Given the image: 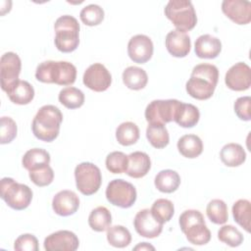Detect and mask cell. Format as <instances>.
Instances as JSON below:
<instances>
[{
    "label": "cell",
    "instance_id": "obj_10",
    "mask_svg": "<svg viewBox=\"0 0 251 251\" xmlns=\"http://www.w3.org/2000/svg\"><path fill=\"white\" fill-rule=\"evenodd\" d=\"M181 101L176 99L153 100L145 109V119L148 124L166 125L175 120L176 110Z\"/></svg>",
    "mask_w": 251,
    "mask_h": 251
},
{
    "label": "cell",
    "instance_id": "obj_21",
    "mask_svg": "<svg viewBox=\"0 0 251 251\" xmlns=\"http://www.w3.org/2000/svg\"><path fill=\"white\" fill-rule=\"evenodd\" d=\"M128 165L126 175L133 178H140L145 176L151 169L150 157L141 151H135L128 156Z\"/></svg>",
    "mask_w": 251,
    "mask_h": 251
},
{
    "label": "cell",
    "instance_id": "obj_27",
    "mask_svg": "<svg viewBox=\"0 0 251 251\" xmlns=\"http://www.w3.org/2000/svg\"><path fill=\"white\" fill-rule=\"evenodd\" d=\"M22 164L28 172L48 166L50 164V154L41 148L29 149L25 153Z\"/></svg>",
    "mask_w": 251,
    "mask_h": 251
},
{
    "label": "cell",
    "instance_id": "obj_18",
    "mask_svg": "<svg viewBox=\"0 0 251 251\" xmlns=\"http://www.w3.org/2000/svg\"><path fill=\"white\" fill-rule=\"evenodd\" d=\"M54 212L62 217H68L75 214L79 208V198L72 190H61L52 200Z\"/></svg>",
    "mask_w": 251,
    "mask_h": 251
},
{
    "label": "cell",
    "instance_id": "obj_14",
    "mask_svg": "<svg viewBox=\"0 0 251 251\" xmlns=\"http://www.w3.org/2000/svg\"><path fill=\"white\" fill-rule=\"evenodd\" d=\"M79 240L71 230H58L49 234L44 239V249L47 251H75Z\"/></svg>",
    "mask_w": 251,
    "mask_h": 251
},
{
    "label": "cell",
    "instance_id": "obj_4",
    "mask_svg": "<svg viewBox=\"0 0 251 251\" xmlns=\"http://www.w3.org/2000/svg\"><path fill=\"white\" fill-rule=\"evenodd\" d=\"M178 224L186 239L194 245L207 244L211 239V231L206 226L202 213L198 210H186L179 216Z\"/></svg>",
    "mask_w": 251,
    "mask_h": 251
},
{
    "label": "cell",
    "instance_id": "obj_20",
    "mask_svg": "<svg viewBox=\"0 0 251 251\" xmlns=\"http://www.w3.org/2000/svg\"><path fill=\"white\" fill-rule=\"evenodd\" d=\"M194 51L199 58L214 59L222 51V42L211 34H203L196 39Z\"/></svg>",
    "mask_w": 251,
    "mask_h": 251
},
{
    "label": "cell",
    "instance_id": "obj_2",
    "mask_svg": "<svg viewBox=\"0 0 251 251\" xmlns=\"http://www.w3.org/2000/svg\"><path fill=\"white\" fill-rule=\"evenodd\" d=\"M62 122L63 115L58 107L44 105L37 111L32 120V133L41 141L51 142L57 138Z\"/></svg>",
    "mask_w": 251,
    "mask_h": 251
},
{
    "label": "cell",
    "instance_id": "obj_42",
    "mask_svg": "<svg viewBox=\"0 0 251 251\" xmlns=\"http://www.w3.org/2000/svg\"><path fill=\"white\" fill-rule=\"evenodd\" d=\"M14 248L17 251H38V240L30 233L21 234L15 240Z\"/></svg>",
    "mask_w": 251,
    "mask_h": 251
},
{
    "label": "cell",
    "instance_id": "obj_37",
    "mask_svg": "<svg viewBox=\"0 0 251 251\" xmlns=\"http://www.w3.org/2000/svg\"><path fill=\"white\" fill-rule=\"evenodd\" d=\"M106 168L110 173L123 174L126 172L128 165V157L121 151H114L106 157Z\"/></svg>",
    "mask_w": 251,
    "mask_h": 251
},
{
    "label": "cell",
    "instance_id": "obj_1",
    "mask_svg": "<svg viewBox=\"0 0 251 251\" xmlns=\"http://www.w3.org/2000/svg\"><path fill=\"white\" fill-rule=\"evenodd\" d=\"M219 79V70L212 64L196 65L186 81L187 93L198 100H207L214 94Z\"/></svg>",
    "mask_w": 251,
    "mask_h": 251
},
{
    "label": "cell",
    "instance_id": "obj_5",
    "mask_svg": "<svg viewBox=\"0 0 251 251\" xmlns=\"http://www.w3.org/2000/svg\"><path fill=\"white\" fill-rule=\"evenodd\" d=\"M79 24L77 20L70 15L59 17L55 24V46L64 53L75 51L79 44Z\"/></svg>",
    "mask_w": 251,
    "mask_h": 251
},
{
    "label": "cell",
    "instance_id": "obj_29",
    "mask_svg": "<svg viewBox=\"0 0 251 251\" xmlns=\"http://www.w3.org/2000/svg\"><path fill=\"white\" fill-rule=\"evenodd\" d=\"M112 224V216L110 211L104 206H98L93 209L88 217L89 226L98 232L107 230Z\"/></svg>",
    "mask_w": 251,
    "mask_h": 251
},
{
    "label": "cell",
    "instance_id": "obj_44",
    "mask_svg": "<svg viewBox=\"0 0 251 251\" xmlns=\"http://www.w3.org/2000/svg\"><path fill=\"white\" fill-rule=\"evenodd\" d=\"M134 250H155V247L152 246L151 244L147 243V242H141L138 245H136L134 248Z\"/></svg>",
    "mask_w": 251,
    "mask_h": 251
},
{
    "label": "cell",
    "instance_id": "obj_36",
    "mask_svg": "<svg viewBox=\"0 0 251 251\" xmlns=\"http://www.w3.org/2000/svg\"><path fill=\"white\" fill-rule=\"evenodd\" d=\"M153 217L160 222L161 224H165L169 222L174 214H175V207L174 204L171 200L165 199V198H160L154 201L152 204V207L150 209Z\"/></svg>",
    "mask_w": 251,
    "mask_h": 251
},
{
    "label": "cell",
    "instance_id": "obj_22",
    "mask_svg": "<svg viewBox=\"0 0 251 251\" xmlns=\"http://www.w3.org/2000/svg\"><path fill=\"white\" fill-rule=\"evenodd\" d=\"M9 99L18 105H26L30 103L34 97V89L32 85L26 81L19 79L6 92Z\"/></svg>",
    "mask_w": 251,
    "mask_h": 251
},
{
    "label": "cell",
    "instance_id": "obj_33",
    "mask_svg": "<svg viewBox=\"0 0 251 251\" xmlns=\"http://www.w3.org/2000/svg\"><path fill=\"white\" fill-rule=\"evenodd\" d=\"M59 102L68 109H76L83 105L84 103V94L83 92L73 86H68L63 88L59 92L58 96Z\"/></svg>",
    "mask_w": 251,
    "mask_h": 251
},
{
    "label": "cell",
    "instance_id": "obj_38",
    "mask_svg": "<svg viewBox=\"0 0 251 251\" xmlns=\"http://www.w3.org/2000/svg\"><path fill=\"white\" fill-rule=\"evenodd\" d=\"M79 18L81 22L86 25H98L104 20V11L99 5L89 4L82 8L79 13Z\"/></svg>",
    "mask_w": 251,
    "mask_h": 251
},
{
    "label": "cell",
    "instance_id": "obj_31",
    "mask_svg": "<svg viewBox=\"0 0 251 251\" xmlns=\"http://www.w3.org/2000/svg\"><path fill=\"white\" fill-rule=\"evenodd\" d=\"M116 138L121 145H132L139 138V128L132 122L122 123L116 129Z\"/></svg>",
    "mask_w": 251,
    "mask_h": 251
},
{
    "label": "cell",
    "instance_id": "obj_25",
    "mask_svg": "<svg viewBox=\"0 0 251 251\" xmlns=\"http://www.w3.org/2000/svg\"><path fill=\"white\" fill-rule=\"evenodd\" d=\"M177 149L183 157L193 159L202 153L203 143L198 135L185 134L178 139Z\"/></svg>",
    "mask_w": 251,
    "mask_h": 251
},
{
    "label": "cell",
    "instance_id": "obj_11",
    "mask_svg": "<svg viewBox=\"0 0 251 251\" xmlns=\"http://www.w3.org/2000/svg\"><path fill=\"white\" fill-rule=\"evenodd\" d=\"M22 69V62L18 54L14 52H6L0 60V80L1 88L7 92L8 89L19 80Z\"/></svg>",
    "mask_w": 251,
    "mask_h": 251
},
{
    "label": "cell",
    "instance_id": "obj_24",
    "mask_svg": "<svg viewBox=\"0 0 251 251\" xmlns=\"http://www.w3.org/2000/svg\"><path fill=\"white\" fill-rule=\"evenodd\" d=\"M200 118L199 110L196 106L180 102L174 122H176L181 127H193L197 125Z\"/></svg>",
    "mask_w": 251,
    "mask_h": 251
},
{
    "label": "cell",
    "instance_id": "obj_17",
    "mask_svg": "<svg viewBox=\"0 0 251 251\" xmlns=\"http://www.w3.org/2000/svg\"><path fill=\"white\" fill-rule=\"evenodd\" d=\"M223 13L237 25H247L251 22V3L246 0H224Z\"/></svg>",
    "mask_w": 251,
    "mask_h": 251
},
{
    "label": "cell",
    "instance_id": "obj_7",
    "mask_svg": "<svg viewBox=\"0 0 251 251\" xmlns=\"http://www.w3.org/2000/svg\"><path fill=\"white\" fill-rule=\"evenodd\" d=\"M0 195L6 204L14 210L27 208L32 200V190L12 177H3L0 183Z\"/></svg>",
    "mask_w": 251,
    "mask_h": 251
},
{
    "label": "cell",
    "instance_id": "obj_12",
    "mask_svg": "<svg viewBox=\"0 0 251 251\" xmlns=\"http://www.w3.org/2000/svg\"><path fill=\"white\" fill-rule=\"evenodd\" d=\"M82 81L89 89L96 92H102L110 87L112 83V75L104 65L94 63L85 70Z\"/></svg>",
    "mask_w": 251,
    "mask_h": 251
},
{
    "label": "cell",
    "instance_id": "obj_28",
    "mask_svg": "<svg viewBox=\"0 0 251 251\" xmlns=\"http://www.w3.org/2000/svg\"><path fill=\"white\" fill-rule=\"evenodd\" d=\"M156 188L164 193H172L176 191L180 184L179 175L173 170L160 171L154 180Z\"/></svg>",
    "mask_w": 251,
    "mask_h": 251
},
{
    "label": "cell",
    "instance_id": "obj_19",
    "mask_svg": "<svg viewBox=\"0 0 251 251\" xmlns=\"http://www.w3.org/2000/svg\"><path fill=\"white\" fill-rule=\"evenodd\" d=\"M165 44L168 52L176 58H183L190 52L191 42L189 35L177 29L171 30L166 35Z\"/></svg>",
    "mask_w": 251,
    "mask_h": 251
},
{
    "label": "cell",
    "instance_id": "obj_39",
    "mask_svg": "<svg viewBox=\"0 0 251 251\" xmlns=\"http://www.w3.org/2000/svg\"><path fill=\"white\" fill-rule=\"evenodd\" d=\"M218 238L230 247H237L243 242L242 233L231 225L223 226L218 230Z\"/></svg>",
    "mask_w": 251,
    "mask_h": 251
},
{
    "label": "cell",
    "instance_id": "obj_9",
    "mask_svg": "<svg viewBox=\"0 0 251 251\" xmlns=\"http://www.w3.org/2000/svg\"><path fill=\"white\" fill-rule=\"evenodd\" d=\"M107 200L114 206L123 209L131 207L136 201V189L128 181L122 178L111 180L105 191Z\"/></svg>",
    "mask_w": 251,
    "mask_h": 251
},
{
    "label": "cell",
    "instance_id": "obj_13",
    "mask_svg": "<svg viewBox=\"0 0 251 251\" xmlns=\"http://www.w3.org/2000/svg\"><path fill=\"white\" fill-rule=\"evenodd\" d=\"M225 82L226 86L234 91L247 90L251 85V69L243 63L238 62L231 66L226 74Z\"/></svg>",
    "mask_w": 251,
    "mask_h": 251
},
{
    "label": "cell",
    "instance_id": "obj_6",
    "mask_svg": "<svg viewBox=\"0 0 251 251\" xmlns=\"http://www.w3.org/2000/svg\"><path fill=\"white\" fill-rule=\"evenodd\" d=\"M165 15L182 32L191 30L197 24V16L189 0H170L165 7Z\"/></svg>",
    "mask_w": 251,
    "mask_h": 251
},
{
    "label": "cell",
    "instance_id": "obj_8",
    "mask_svg": "<svg viewBox=\"0 0 251 251\" xmlns=\"http://www.w3.org/2000/svg\"><path fill=\"white\" fill-rule=\"evenodd\" d=\"M75 178L76 188L83 195L96 193L102 183L100 169L90 162H82L75 167Z\"/></svg>",
    "mask_w": 251,
    "mask_h": 251
},
{
    "label": "cell",
    "instance_id": "obj_3",
    "mask_svg": "<svg viewBox=\"0 0 251 251\" xmlns=\"http://www.w3.org/2000/svg\"><path fill=\"white\" fill-rule=\"evenodd\" d=\"M35 77L44 83L72 85L76 78V68L66 61H44L37 66Z\"/></svg>",
    "mask_w": 251,
    "mask_h": 251
},
{
    "label": "cell",
    "instance_id": "obj_34",
    "mask_svg": "<svg viewBox=\"0 0 251 251\" xmlns=\"http://www.w3.org/2000/svg\"><path fill=\"white\" fill-rule=\"evenodd\" d=\"M106 235L109 244L117 248L126 247L131 241V234L129 230L120 225L110 226L107 229Z\"/></svg>",
    "mask_w": 251,
    "mask_h": 251
},
{
    "label": "cell",
    "instance_id": "obj_43",
    "mask_svg": "<svg viewBox=\"0 0 251 251\" xmlns=\"http://www.w3.org/2000/svg\"><path fill=\"white\" fill-rule=\"evenodd\" d=\"M233 108L234 113L240 120L245 122L251 120V98L249 96L237 98L234 102Z\"/></svg>",
    "mask_w": 251,
    "mask_h": 251
},
{
    "label": "cell",
    "instance_id": "obj_41",
    "mask_svg": "<svg viewBox=\"0 0 251 251\" xmlns=\"http://www.w3.org/2000/svg\"><path fill=\"white\" fill-rule=\"evenodd\" d=\"M17 124L10 117H1L0 120V133L1 144H7L13 141L17 136Z\"/></svg>",
    "mask_w": 251,
    "mask_h": 251
},
{
    "label": "cell",
    "instance_id": "obj_26",
    "mask_svg": "<svg viewBox=\"0 0 251 251\" xmlns=\"http://www.w3.org/2000/svg\"><path fill=\"white\" fill-rule=\"evenodd\" d=\"M122 77L125 85L132 90H140L144 88L148 81L147 73L136 66H130L125 69Z\"/></svg>",
    "mask_w": 251,
    "mask_h": 251
},
{
    "label": "cell",
    "instance_id": "obj_32",
    "mask_svg": "<svg viewBox=\"0 0 251 251\" xmlns=\"http://www.w3.org/2000/svg\"><path fill=\"white\" fill-rule=\"evenodd\" d=\"M232 216L234 221L243 227L247 232H250V217L251 204L247 199H239L232 205Z\"/></svg>",
    "mask_w": 251,
    "mask_h": 251
},
{
    "label": "cell",
    "instance_id": "obj_15",
    "mask_svg": "<svg viewBox=\"0 0 251 251\" xmlns=\"http://www.w3.org/2000/svg\"><path fill=\"white\" fill-rule=\"evenodd\" d=\"M153 42L149 36L136 34L132 36L127 44V54L129 58L137 64H144L153 55Z\"/></svg>",
    "mask_w": 251,
    "mask_h": 251
},
{
    "label": "cell",
    "instance_id": "obj_40",
    "mask_svg": "<svg viewBox=\"0 0 251 251\" xmlns=\"http://www.w3.org/2000/svg\"><path fill=\"white\" fill-rule=\"evenodd\" d=\"M30 180L37 186H47L54 179V172L53 169L48 165L28 173Z\"/></svg>",
    "mask_w": 251,
    "mask_h": 251
},
{
    "label": "cell",
    "instance_id": "obj_16",
    "mask_svg": "<svg viewBox=\"0 0 251 251\" xmlns=\"http://www.w3.org/2000/svg\"><path fill=\"white\" fill-rule=\"evenodd\" d=\"M133 226L136 232L146 238H155L163 230V224L158 222L149 209H142L134 217Z\"/></svg>",
    "mask_w": 251,
    "mask_h": 251
},
{
    "label": "cell",
    "instance_id": "obj_23",
    "mask_svg": "<svg viewBox=\"0 0 251 251\" xmlns=\"http://www.w3.org/2000/svg\"><path fill=\"white\" fill-rule=\"evenodd\" d=\"M221 161L227 167H238L246 160V153L238 143H227L220 152Z\"/></svg>",
    "mask_w": 251,
    "mask_h": 251
},
{
    "label": "cell",
    "instance_id": "obj_30",
    "mask_svg": "<svg viewBox=\"0 0 251 251\" xmlns=\"http://www.w3.org/2000/svg\"><path fill=\"white\" fill-rule=\"evenodd\" d=\"M146 137L149 143L157 148H165L170 142L169 131L165 125L149 124L146 128Z\"/></svg>",
    "mask_w": 251,
    "mask_h": 251
},
{
    "label": "cell",
    "instance_id": "obj_35",
    "mask_svg": "<svg viewBox=\"0 0 251 251\" xmlns=\"http://www.w3.org/2000/svg\"><path fill=\"white\" fill-rule=\"evenodd\" d=\"M206 214L209 220L216 225H224L228 219L227 206L221 199L211 200L207 205Z\"/></svg>",
    "mask_w": 251,
    "mask_h": 251
}]
</instances>
